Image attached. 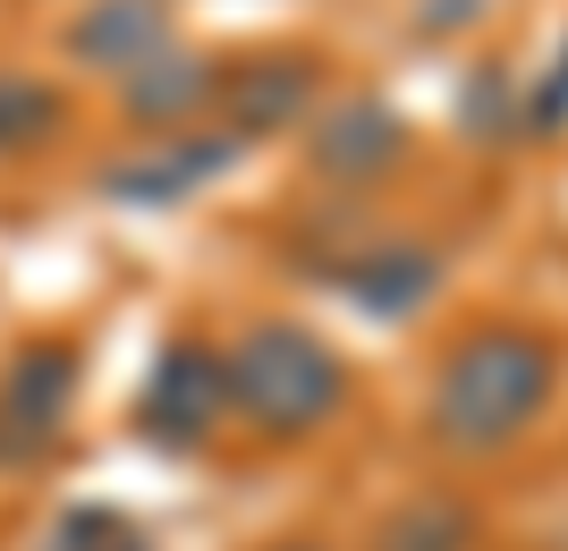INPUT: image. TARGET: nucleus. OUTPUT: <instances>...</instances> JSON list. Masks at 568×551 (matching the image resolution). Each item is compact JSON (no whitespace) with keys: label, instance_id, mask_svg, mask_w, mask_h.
<instances>
[{"label":"nucleus","instance_id":"obj_6","mask_svg":"<svg viewBox=\"0 0 568 551\" xmlns=\"http://www.w3.org/2000/svg\"><path fill=\"white\" fill-rule=\"evenodd\" d=\"M442 280H450V264L425 238H374V246H356V255H339V272H332V288L365 323H416L442 297Z\"/></svg>","mask_w":568,"mask_h":551},{"label":"nucleus","instance_id":"obj_15","mask_svg":"<svg viewBox=\"0 0 568 551\" xmlns=\"http://www.w3.org/2000/svg\"><path fill=\"white\" fill-rule=\"evenodd\" d=\"M551 127H568V34H560V60L526 94V136H551Z\"/></svg>","mask_w":568,"mask_h":551},{"label":"nucleus","instance_id":"obj_1","mask_svg":"<svg viewBox=\"0 0 568 551\" xmlns=\"http://www.w3.org/2000/svg\"><path fill=\"white\" fill-rule=\"evenodd\" d=\"M551 390H560V348L518 323H484L442 357L425 399V432L450 458H500L544 425Z\"/></svg>","mask_w":568,"mask_h":551},{"label":"nucleus","instance_id":"obj_3","mask_svg":"<svg viewBox=\"0 0 568 551\" xmlns=\"http://www.w3.org/2000/svg\"><path fill=\"white\" fill-rule=\"evenodd\" d=\"M230 416V357H213L204 339H170L136 399V432L153 450H204Z\"/></svg>","mask_w":568,"mask_h":551},{"label":"nucleus","instance_id":"obj_16","mask_svg":"<svg viewBox=\"0 0 568 551\" xmlns=\"http://www.w3.org/2000/svg\"><path fill=\"white\" fill-rule=\"evenodd\" d=\"M493 9V0H416V34H458Z\"/></svg>","mask_w":568,"mask_h":551},{"label":"nucleus","instance_id":"obj_11","mask_svg":"<svg viewBox=\"0 0 568 551\" xmlns=\"http://www.w3.org/2000/svg\"><path fill=\"white\" fill-rule=\"evenodd\" d=\"M484 518H475L458 492H416L374 527V551H475Z\"/></svg>","mask_w":568,"mask_h":551},{"label":"nucleus","instance_id":"obj_8","mask_svg":"<svg viewBox=\"0 0 568 551\" xmlns=\"http://www.w3.org/2000/svg\"><path fill=\"white\" fill-rule=\"evenodd\" d=\"M162 51H170V9L162 0H94V9H77V25H69V60L111 69V76L153 69Z\"/></svg>","mask_w":568,"mask_h":551},{"label":"nucleus","instance_id":"obj_5","mask_svg":"<svg viewBox=\"0 0 568 551\" xmlns=\"http://www.w3.org/2000/svg\"><path fill=\"white\" fill-rule=\"evenodd\" d=\"M237 153H246V136H230V127H204V136H170V144H144V153H119V162L102 170L94 187H102V204L162 213V204H187L195 187L230 178Z\"/></svg>","mask_w":568,"mask_h":551},{"label":"nucleus","instance_id":"obj_4","mask_svg":"<svg viewBox=\"0 0 568 551\" xmlns=\"http://www.w3.org/2000/svg\"><path fill=\"white\" fill-rule=\"evenodd\" d=\"M77 374H85V357L69 339H34L9 357V374H0V467H34V458L60 450Z\"/></svg>","mask_w":568,"mask_h":551},{"label":"nucleus","instance_id":"obj_9","mask_svg":"<svg viewBox=\"0 0 568 551\" xmlns=\"http://www.w3.org/2000/svg\"><path fill=\"white\" fill-rule=\"evenodd\" d=\"M314 85H323V69H314L306 51H272V60H246L237 76H221V102H230V136H272V127H297L314 111Z\"/></svg>","mask_w":568,"mask_h":551},{"label":"nucleus","instance_id":"obj_12","mask_svg":"<svg viewBox=\"0 0 568 551\" xmlns=\"http://www.w3.org/2000/svg\"><path fill=\"white\" fill-rule=\"evenodd\" d=\"M458 127H467L475 144H518L526 136V94H518V76L509 69H493V60H484V69L467 76V94H458Z\"/></svg>","mask_w":568,"mask_h":551},{"label":"nucleus","instance_id":"obj_2","mask_svg":"<svg viewBox=\"0 0 568 551\" xmlns=\"http://www.w3.org/2000/svg\"><path fill=\"white\" fill-rule=\"evenodd\" d=\"M348 408V365L306 323H255L230 348V416H246L272 441H306Z\"/></svg>","mask_w":568,"mask_h":551},{"label":"nucleus","instance_id":"obj_13","mask_svg":"<svg viewBox=\"0 0 568 551\" xmlns=\"http://www.w3.org/2000/svg\"><path fill=\"white\" fill-rule=\"evenodd\" d=\"M51 127H60V94H51L43 76L0 69V153H18V144L51 136Z\"/></svg>","mask_w":568,"mask_h":551},{"label":"nucleus","instance_id":"obj_14","mask_svg":"<svg viewBox=\"0 0 568 551\" xmlns=\"http://www.w3.org/2000/svg\"><path fill=\"white\" fill-rule=\"evenodd\" d=\"M51 551H144V527H128L119 509H69L51 527Z\"/></svg>","mask_w":568,"mask_h":551},{"label":"nucleus","instance_id":"obj_7","mask_svg":"<svg viewBox=\"0 0 568 551\" xmlns=\"http://www.w3.org/2000/svg\"><path fill=\"white\" fill-rule=\"evenodd\" d=\"M306 162L323 170V178H339V187H374V178H390V170L407 162V120L382 94H339L332 111L314 120Z\"/></svg>","mask_w":568,"mask_h":551},{"label":"nucleus","instance_id":"obj_17","mask_svg":"<svg viewBox=\"0 0 568 551\" xmlns=\"http://www.w3.org/2000/svg\"><path fill=\"white\" fill-rule=\"evenodd\" d=\"M272 551H314V543H272Z\"/></svg>","mask_w":568,"mask_h":551},{"label":"nucleus","instance_id":"obj_10","mask_svg":"<svg viewBox=\"0 0 568 551\" xmlns=\"http://www.w3.org/2000/svg\"><path fill=\"white\" fill-rule=\"evenodd\" d=\"M119 102H128V120L162 127V120H187V111H204V102H221V69L213 60H153V69H136L128 85H119Z\"/></svg>","mask_w":568,"mask_h":551}]
</instances>
